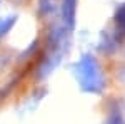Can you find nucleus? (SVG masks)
<instances>
[{
  "label": "nucleus",
  "mask_w": 125,
  "mask_h": 124,
  "mask_svg": "<svg viewBox=\"0 0 125 124\" xmlns=\"http://www.w3.org/2000/svg\"><path fill=\"white\" fill-rule=\"evenodd\" d=\"M75 76L78 86L83 92L88 94H100L105 89V79L102 67L92 54H83L75 64Z\"/></svg>",
  "instance_id": "1"
},
{
  "label": "nucleus",
  "mask_w": 125,
  "mask_h": 124,
  "mask_svg": "<svg viewBox=\"0 0 125 124\" xmlns=\"http://www.w3.org/2000/svg\"><path fill=\"white\" fill-rule=\"evenodd\" d=\"M60 12H62V25L72 32L77 17V0H62Z\"/></svg>",
  "instance_id": "2"
},
{
  "label": "nucleus",
  "mask_w": 125,
  "mask_h": 124,
  "mask_svg": "<svg viewBox=\"0 0 125 124\" xmlns=\"http://www.w3.org/2000/svg\"><path fill=\"white\" fill-rule=\"evenodd\" d=\"M17 24V15H7V17H2L0 19V39H3L7 34H9L12 27Z\"/></svg>",
  "instance_id": "3"
},
{
  "label": "nucleus",
  "mask_w": 125,
  "mask_h": 124,
  "mask_svg": "<svg viewBox=\"0 0 125 124\" xmlns=\"http://www.w3.org/2000/svg\"><path fill=\"white\" fill-rule=\"evenodd\" d=\"M115 24H117V34L125 35V3H122L115 14Z\"/></svg>",
  "instance_id": "4"
},
{
  "label": "nucleus",
  "mask_w": 125,
  "mask_h": 124,
  "mask_svg": "<svg viewBox=\"0 0 125 124\" xmlns=\"http://www.w3.org/2000/svg\"><path fill=\"white\" fill-rule=\"evenodd\" d=\"M107 124H125L124 117H122V114H120V111L114 109V111L110 112V116H108V119H107Z\"/></svg>",
  "instance_id": "5"
},
{
  "label": "nucleus",
  "mask_w": 125,
  "mask_h": 124,
  "mask_svg": "<svg viewBox=\"0 0 125 124\" xmlns=\"http://www.w3.org/2000/svg\"><path fill=\"white\" fill-rule=\"evenodd\" d=\"M122 79H124V81H125V67H124V69H122Z\"/></svg>",
  "instance_id": "6"
},
{
  "label": "nucleus",
  "mask_w": 125,
  "mask_h": 124,
  "mask_svg": "<svg viewBox=\"0 0 125 124\" xmlns=\"http://www.w3.org/2000/svg\"><path fill=\"white\" fill-rule=\"evenodd\" d=\"M0 3H2V0H0Z\"/></svg>",
  "instance_id": "7"
}]
</instances>
